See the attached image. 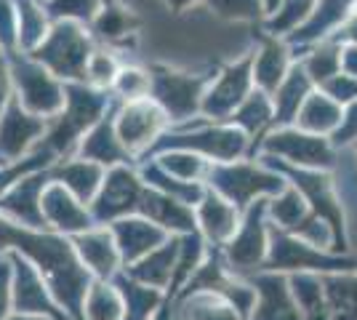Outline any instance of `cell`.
<instances>
[{
	"label": "cell",
	"mask_w": 357,
	"mask_h": 320,
	"mask_svg": "<svg viewBox=\"0 0 357 320\" xmlns=\"http://www.w3.org/2000/svg\"><path fill=\"white\" fill-rule=\"evenodd\" d=\"M264 213H267V200H253L245 208L243 224L235 229L232 241L227 243V259L235 273H253L267 259L269 232L264 227Z\"/></svg>",
	"instance_id": "9a60e30c"
},
{
	"label": "cell",
	"mask_w": 357,
	"mask_h": 320,
	"mask_svg": "<svg viewBox=\"0 0 357 320\" xmlns=\"http://www.w3.org/2000/svg\"><path fill=\"white\" fill-rule=\"evenodd\" d=\"M208 184L213 192L229 200L238 211L248 208L261 195H278L285 187L283 176L256 163H216L211 166Z\"/></svg>",
	"instance_id": "ba28073f"
},
{
	"label": "cell",
	"mask_w": 357,
	"mask_h": 320,
	"mask_svg": "<svg viewBox=\"0 0 357 320\" xmlns=\"http://www.w3.org/2000/svg\"><path fill=\"white\" fill-rule=\"evenodd\" d=\"M213 75H197V73H181L174 67L155 64L149 70V99L168 115V121L187 123L200 115L203 93L208 89Z\"/></svg>",
	"instance_id": "8992f818"
},
{
	"label": "cell",
	"mask_w": 357,
	"mask_h": 320,
	"mask_svg": "<svg viewBox=\"0 0 357 320\" xmlns=\"http://www.w3.org/2000/svg\"><path fill=\"white\" fill-rule=\"evenodd\" d=\"M14 320H30V318H14Z\"/></svg>",
	"instance_id": "11a10c76"
},
{
	"label": "cell",
	"mask_w": 357,
	"mask_h": 320,
	"mask_svg": "<svg viewBox=\"0 0 357 320\" xmlns=\"http://www.w3.org/2000/svg\"><path fill=\"white\" fill-rule=\"evenodd\" d=\"M342 73L357 77V46L355 43H342Z\"/></svg>",
	"instance_id": "816d5d0a"
},
{
	"label": "cell",
	"mask_w": 357,
	"mask_h": 320,
	"mask_svg": "<svg viewBox=\"0 0 357 320\" xmlns=\"http://www.w3.org/2000/svg\"><path fill=\"white\" fill-rule=\"evenodd\" d=\"M349 142H357V99L352 105L344 107L342 123H339V128L331 137L333 147H342V144H349Z\"/></svg>",
	"instance_id": "7dc6e473"
},
{
	"label": "cell",
	"mask_w": 357,
	"mask_h": 320,
	"mask_svg": "<svg viewBox=\"0 0 357 320\" xmlns=\"http://www.w3.org/2000/svg\"><path fill=\"white\" fill-rule=\"evenodd\" d=\"M320 91L326 93V96H331L336 105H342V107L352 105L357 99V77L339 73V75H333L331 80H326V83L320 86Z\"/></svg>",
	"instance_id": "bcb514c9"
},
{
	"label": "cell",
	"mask_w": 357,
	"mask_h": 320,
	"mask_svg": "<svg viewBox=\"0 0 357 320\" xmlns=\"http://www.w3.org/2000/svg\"><path fill=\"white\" fill-rule=\"evenodd\" d=\"M301 67L314 83V89H320L326 80L342 73V43L331 38L310 46V54L301 59Z\"/></svg>",
	"instance_id": "e575fe53"
},
{
	"label": "cell",
	"mask_w": 357,
	"mask_h": 320,
	"mask_svg": "<svg viewBox=\"0 0 357 320\" xmlns=\"http://www.w3.org/2000/svg\"><path fill=\"white\" fill-rule=\"evenodd\" d=\"M105 174L107 171L102 166H96L91 160H80V158L59 160V163L51 166V179L59 182L61 187H67L83 206L96 198L99 187L105 182Z\"/></svg>",
	"instance_id": "484cf974"
},
{
	"label": "cell",
	"mask_w": 357,
	"mask_h": 320,
	"mask_svg": "<svg viewBox=\"0 0 357 320\" xmlns=\"http://www.w3.org/2000/svg\"><path fill=\"white\" fill-rule=\"evenodd\" d=\"M48 182H51V168L35 171L30 176L19 179V182L0 198V216H6V219H11L14 224H22V227H30V229L45 227L40 198H43Z\"/></svg>",
	"instance_id": "2e32d148"
},
{
	"label": "cell",
	"mask_w": 357,
	"mask_h": 320,
	"mask_svg": "<svg viewBox=\"0 0 357 320\" xmlns=\"http://www.w3.org/2000/svg\"><path fill=\"white\" fill-rule=\"evenodd\" d=\"M264 166L275 174H280L285 179H291V187H296L298 195L307 200V206L312 213L331 229L333 235V248H344V216H342V203L333 192V184L323 171H307V168H296L280 163L275 158L264 155Z\"/></svg>",
	"instance_id": "52a82bcc"
},
{
	"label": "cell",
	"mask_w": 357,
	"mask_h": 320,
	"mask_svg": "<svg viewBox=\"0 0 357 320\" xmlns=\"http://www.w3.org/2000/svg\"><path fill=\"white\" fill-rule=\"evenodd\" d=\"M269 257H267V267L269 270H320V273H331V270H342V273H349L355 270L357 261L352 259H342V257H331L326 251L314 248L312 243H304L294 235H288L283 229H272L269 232Z\"/></svg>",
	"instance_id": "7c38bea8"
},
{
	"label": "cell",
	"mask_w": 357,
	"mask_h": 320,
	"mask_svg": "<svg viewBox=\"0 0 357 320\" xmlns=\"http://www.w3.org/2000/svg\"><path fill=\"white\" fill-rule=\"evenodd\" d=\"M118 286L123 289L126 299H128V320H144L149 312H152V307L158 305V294H155V289L139 286V283L126 280V277H120Z\"/></svg>",
	"instance_id": "ee69618b"
},
{
	"label": "cell",
	"mask_w": 357,
	"mask_h": 320,
	"mask_svg": "<svg viewBox=\"0 0 357 320\" xmlns=\"http://www.w3.org/2000/svg\"><path fill=\"white\" fill-rule=\"evenodd\" d=\"M294 294H296L298 305L307 310V318L310 320H328L326 312V294H323V283L312 277V275H298L291 280Z\"/></svg>",
	"instance_id": "ab89813d"
},
{
	"label": "cell",
	"mask_w": 357,
	"mask_h": 320,
	"mask_svg": "<svg viewBox=\"0 0 357 320\" xmlns=\"http://www.w3.org/2000/svg\"><path fill=\"white\" fill-rule=\"evenodd\" d=\"M11 93H14V89H11V64H8V54L0 48V112H3L6 102L11 99Z\"/></svg>",
	"instance_id": "681fc988"
},
{
	"label": "cell",
	"mask_w": 357,
	"mask_h": 320,
	"mask_svg": "<svg viewBox=\"0 0 357 320\" xmlns=\"http://www.w3.org/2000/svg\"><path fill=\"white\" fill-rule=\"evenodd\" d=\"M3 248H16L19 254H24V259L40 270L51 291L67 305V310L75 318L80 315V305L89 294V275L77 259L73 243H67L59 235H45L0 216V251Z\"/></svg>",
	"instance_id": "6da1fadb"
},
{
	"label": "cell",
	"mask_w": 357,
	"mask_h": 320,
	"mask_svg": "<svg viewBox=\"0 0 357 320\" xmlns=\"http://www.w3.org/2000/svg\"><path fill=\"white\" fill-rule=\"evenodd\" d=\"M40 208H43L45 227H54L64 232V235H80L89 232L93 224V216L86 211V206L75 198L67 187L59 182H48L43 198H40Z\"/></svg>",
	"instance_id": "e0dca14e"
},
{
	"label": "cell",
	"mask_w": 357,
	"mask_h": 320,
	"mask_svg": "<svg viewBox=\"0 0 357 320\" xmlns=\"http://www.w3.org/2000/svg\"><path fill=\"white\" fill-rule=\"evenodd\" d=\"M314 6H317V0H280L278 11L269 16L267 30L272 32L275 38L294 32L296 27H301V24L310 19V14L314 11Z\"/></svg>",
	"instance_id": "8d00e7d4"
},
{
	"label": "cell",
	"mask_w": 357,
	"mask_h": 320,
	"mask_svg": "<svg viewBox=\"0 0 357 320\" xmlns=\"http://www.w3.org/2000/svg\"><path fill=\"white\" fill-rule=\"evenodd\" d=\"M48 121L27 112L14 93L0 112V166L16 163L43 142Z\"/></svg>",
	"instance_id": "4fadbf2b"
},
{
	"label": "cell",
	"mask_w": 357,
	"mask_h": 320,
	"mask_svg": "<svg viewBox=\"0 0 357 320\" xmlns=\"http://www.w3.org/2000/svg\"><path fill=\"white\" fill-rule=\"evenodd\" d=\"M8 64H11V89L19 105L43 121H54L64 107V83L27 54L19 51L8 54Z\"/></svg>",
	"instance_id": "277c9868"
},
{
	"label": "cell",
	"mask_w": 357,
	"mask_h": 320,
	"mask_svg": "<svg viewBox=\"0 0 357 320\" xmlns=\"http://www.w3.org/2000/svg\"><path fill=\"white\" fill-rule=\"evenodd\" d=\"M8 291H11V261H0V318L8 307Z\"/></svg>",
	"instance_id": "f907efd6"
},
{
	"label": "cell",
	"mask_w": 357,
	"mask_h": 320,
	"mask_svg": "<svg viewBox=\"0 0 357 320\" xmlns=\"http://www.w3.org/2000/svg\"><path fill=\"white\" fill-rule=\"evenodd\" d=\"M168 115L152 99L126 102L115 109V134L128 155L149 153L168 128Z\"/></svg>",
	"instance_id": "8fae6325"
},
{
	"label": "cell",
	"mask_w": 357,
	"mask_h": 320,
	"mask_svg": "<svg viewBox=\"0 0 357 320\" xmlns=\"http://www.w3.org/2000/svg\"><path fill=\"white\" fill-rule=\"evenodd\" d=\"M11 264L16 267V305L24 312H51V315H59L48 296L43 291V280L38 277L35 267L30 261H22L19 257H11Z\"/></svg>",
	"instance_id": "1f68e13d"
},
{
	"label": "cell",
	"mask_w": 357,
	"mask_h": 320,
	"mask_svg": "<svg viewBox=\"0 0 357 320\" xmlns=\"http://www.w3.org/2000/svg\"><path fill=\"white\" fill-rule=\"evenodd\" d=\"M272 96L264 91H259V89H253L248 93V99L243 102V105L232 112V118H229V125H235L238 131H243L245 137L251 139L256 134H267L269 128H272Z\"/></svg>",
	"instance_id": "4dcf8cb0"
},
{
	"label": "cell",
	"mask_w": 357,
	"mask_h": 320,
	"mask_svg": "<svg viewBox=\"0 0 357 320\" xmlns=\"http://www.w3.org/2000/svg\"><path fill=\"white\" fill-rule=\"evenodd\" d=\"M43 11L51 22H77V24H91L105 0H43Z\"/></svg>",
	"instance_id": "74e56055"
},
{
	"label": "cell",
	"mask_w": 357,
	"mask_h": 320,
	"mask_svg": "<svg viewBox=\"0 0 357 320\" xmlns=\"http://www.w3.org/2000/svg\"><path fill=\"white\" fill-rule=\"evenodd\" d=\"M314 91V83L310 75L304 73L301 61H294L291 73L285 75V80L278 86V91L272 93V128H288L296 121L298 109L304 105V99ZM269 128V131H272Z\"/></svg>",
	"instance_id": "603a6c76"
},
{
	"label": "cell",
	"mask_w": 357,
	"mask_h": 320,
	"mask_svg": "<svg viewBox=\"0 0 357 320\" xmlns=\"http://www.w3.org/2000/svg\"><path fill=\"white\" fill-rule=\"evenodd\" d=\"M326 305L331 307L336 320H357V275L323 277Z\"/></svg>",
	"instance_id": "d590c367"
},
{
	"label": "cell",
	"mask_w": 357,
	"mask_h": 320,
	"mask_svg": "<svg viewBox=\"0 0 357 320\" xmlns=\"http://www.w3.org/2000/svg\"><path fill=\"white\" fill-rule=\"evenodd\" d=\"M192 320H235V315H232V307L213 305L208 299H200L192 310Z\"/></svg>",
	"instance_id": "c3c4849f"
},
{
	"label": "cell",
	"mask_w": 357,
	"mask_h": 320,
	"mask_svg": "<svg viewBox=\"0 0 357 320\" xmlns=\"http://www.w3.org/2000/svg\"><path fill=\"white\" fill-rule=\"evenodd\" d=\"M112 107L115 105L109 99V91L93 89L89 83H64V107L59 115L48 123L43 144L61 160L64 155L73 153L77 142L86 137Z\"/></svg>",
	"instance_id": "7a4b0ae2"
},
{
	"label": "cell",
	"mask_w": 357,
	"mask_h": 320,
	"mask_svg": "<svg viewBox=\"0 0 357 320\" xmlns=\"http://www.w3.org/2000/svg\"><path fill=\"white\" fill-rule=\"evenodd\" d=\"M206 8L227 22H261L267 16V0H206Z\"/></svg>",
	"instance_id": "f35d334b"
},
{
	"label": "cell",
	"mask_w": 357,
	"mask_h": 320,
	"mask_svg": "<svg viewBox=\"0 0 357 320\" xmlns=\"http://www.w3.org/2000/svg\"><path fill=\"white\" fill-rule=\"evenodd\" d=\"M155 166L160 168L163 174H168L171 179H176V182L200 184L203 179H208L213 163H208L200 155L187 153V150H165V153H158Z\"/></svg>",
	"instance_id": "836d02e7"
},
{
	"label": "cell",
	"mask_w": 357,
	"mask_h": 320,
	"mask_svg": "<svg viewBox=\"0 0 357 320\" xmlns=\"http://www.w3.org/2000/svg\"><path fill=\"white\" fill-rule=\"evenodd\" d=\"M75 150H77L80 160H91V163L102 168L126 166V160H131V155L123 150L118 134H115V107L77 142Z\"/></svg>",
	"instance_id": "ffe728a7"
},
{
	"label": "cell",
	"mask_w": 357,
	"mask_h": 320,
	"mask_svg": "<svg viewBox=\"0 0 357 320\" xmlns=\"http://www.w3.org/2000/svg\"><path fill=\"white\" fill-rule=\"evenodd\" d=\"M256 291H259V307L253 320H301L283 275L256 277Z\"/></svg>",
	"instance_id": "83f0119b"
},
{
	"label": "cell",
	"mask_w": 357,
	"mask_h": 320,
	"mask_svg": "<svg viewBox=\"0 0 357 320\" xmlns=\"http://www.w3.org/2000/svg\"><path fill=\"white\" fill-rule=\"evenodd\" d=\"M118 99L126 102H139V99H149V70L142 67H120L118 77L112 83V91Z\"/></svg>",
	"instance_id": "60d3db41"
},
{
	"label": "cell",
	"mask_w": 357,
	"mask_h": 320,
	"mask_svg": "<svg viewBox=\"0 0 357 320\" xmlns=\"http://www.w3.org/2000/svg\"><path fill=\"white\" fill-rule=\"evenodd\" d=\"M342 112H344L342 105H336L331 96H326L320 89H314V91L304 99V105L298 109L294 125H296L298 131L312 134V137L331 139L333 131L339 128V123H342Z\"/></svg>",
	"instance_id": "4316f807"
},
{
	"label": "cell",
	"mask_w": 357,
	"mask_h": 320,
	"mask_svg": "<svg viewBox=\"0 0 357 320\" xmlns=\"http://www.w3.org/2000/svg\"><path fill=\"white\" fill-rule=\"evenodd\" d=\"M355 144H357V142H355Z\"/></svg>",
	"instance_id": "9f6ffc18"
},
{
	"label": "cell",
	"mask_w": 357,
	"mask_h": 320,
	"mask_svg": "<svg viewBox=\"0 0 357 320\" xmlns=\"http://www.w3.org/2000/svg\"><path fill=\"white\" fill-rule=\"evenodd\" d=\"M16 16H19V54H30L43 43L51 30V19L38 0H16Z\"/></svg>",
	"instance_id": "d6a6232c"
},
{
	"label": "cell",
	"mask_w": 357,
	"mask_h": 320,
	"mask_svg": "<svg viewBox=\"0 0 357 320\" xmlns=\"http://www.w3.org/2000/svg\"><path fill=\"white\" fill-rule=\"evenodd\" d=\"M339 32H342V35H339V38H333V40H339V43L344 40V43H355L357 46V11L352 14V19H349Z\"/></svg>",
	"instance_id": "f5cc1de1"
},
{
	"label": "cell",
	"mask_w": 357,
	"mask_h": 320,
	"mask_svg": "<svg viewBox=\"0 0 357 320\" xmlns=\"http://www.w3.org/2000/svg\"><path fill=\"white\" fill-rule=\"evenodd\" d=\"M355 11H357V0H317V6H314V11L310 14V19L294 32H288L283 40L291 48L314 46L326 35L342 30L344 24L352 19Z\"/></svg>",
	"instance_id": "ac0fdd59"
},
{
	"label": "cell",
	"mask_w": 357,
	"mask_h": 320,
	"mask_svg": "<svg viewBox=\"0 0 357 320\" xmlns=\"http://www.w3.org/2000/svg\"><path fill=\"white\" fill-rule=\"evenodd\" d=\"M261 150H264L267 158H278L280 163L307 168V171H326L336 160L331 139L312 137L307 131H298L296 125L267 131Z\"/></svg>",
	"instance_id": "30bf717a"
},
{
	"label": "cell",
	"mask_w": 357,
	"mask_h": 320,
	"mask_svg": "<svg viewBox=\"0 0 357 320\" xmlns=\"http://www.w3.org/2000/svg\"><path fill=\"white\" fill-rule=\"evenodd\" d=\"M86 310H89V320H120V315H123V305H120L118 294L102 286V283L89 289Z\"/></svg>",
	"instance_id": "7bdbcfd3"
},
{
	"label": "cell",
	"mask_w": 357,
	"mask_h": 320,
	"mask_svg": "<svg viewBox=\"0 0 357 320\" xmlns=\"http://www.w3.org/2000/svg\"><path fill=\"white\" fill-rule=\"evenodd\" d=\"M291 67H294L291 46L283 38L272 35L261 43L259 54H253V86L272 96L285 80V75L291 73Z\"/></svg>",
	"instance_id": "7402d4cb"
},
{
	"label": "cell",
	"mask_w": 357,
	"mask_h": 320,
	"mask_svg": "<svg viewBox=\"0 0 357 320\" xmlns=\"http://www.w3.org/2000/svg\"><path fill=\"white\" fill-rule=\"evenodd\" d=\"M120 67L118 59L109 54V51H99V48H93V54H91L89 59V67H86V83L93 86V89H102V91H112V83H115V77H118Z\"/></svg>",
	"instance_id": "b9f144b4"
},
{
	"label": "cell",
	"mask_w": 357,
	"mask_h": 320,
	"mask_svg": "<svg viewBox=\"0 0 357 320\" xmlns=\"http://www.w3.org/2000/svg\"><path fill=\"white\" fill-rule=\"evenodd\" d=\"M19 46V16L14 0H0V48L14 54Z\"/></svg>",
	"instance_id": "f6af8a7d"
},
{
	"label": "cell",
	"mask_w": 357,
	"mask_h": 320,
	"mask_svg": "<svg viewBox=\"0 0 357 320\" xmlns=\"http://www.w3.org/2000/svg\"><path fill=\"white\" fill-rule=\"evenodd\" d=\"M91 54H93V40L86 24L64 19V22L51 24L43 43L27 56L40 61L61 83H86V67H89Z\"/></svg>",
	"instance_id": "3957f363"
},
{
	"label": "cell",
	"mask_w": 357,
	"mask_h": 320,
	"mask_svg": "<svg viewBox=\"0 0 357 320\" xmlns=\"http://www.w3.org/2000/svg\"><path fill=\"white\" fill-rule=\"evenodd\" d=\"M73 248L80 264L89 267L91 273H96L99 277H109L118 270V245H115L112 232H107V229H89V232L75 235Z\"/></svg>",
	"instance_id": "d4e9b609"
},
{
	"label": "cell",
	"mask_w": 357,
	"mask_h": 320,
	"mask_svg": "<svg viewBox=\"0 0 357 320\" xmlns=\"http://www.w3.org/2000/svg\"><path fill=\"white\" fill-rule=\"evenodd\" d=\"M178 248H181V238L165 241L160 248H155L144 259L131 264L128 273H131L134 280H142L144 286L160 289V286H165L174 277V270H176V261H178Z\"/></svg>",
	"instance_id": "f1b7e54d"
},
{
	"label": "cell",
	"mask_w": 357,
	"mask_h": 320,
	"mask_svg": "<svg viewBox=\"0 0 357 320\" xmlns=\"http://www.w3.org/2000/svg\"><path fill=\"white\" fill-rule=\"evenodd\" d=\"M163 3L174 11V14H184L187 8H192V6H197V3H206V0H163Z\"/></svg>",
	"instance_id": "db71d44e"
},
{
	"label": "cell",
	"mask_w": 357,
	"mask_h": 320,
	"mask_svg": "<svg viewBox=\"0 0 357 320\" xmlns=\"http://www.w3.org/2000/svg\"><path fill=\"white\" fill-rule=\"evenodd\" d=\"M192 131H178V134H168L155 142L152 153H165V150H187L206 160H216V163H235L240 155L248 150V142L243 131H238L229 123H206V125H184Z\"/></svg>",
	"instance_id": "5b68a950"
},
{
	"label": "cell",
	"mask_w": 357,
	"mask_h": 320,
	"mask_svg": "<svg viewBox=\"0 0 357 320\" xmlns=\"http://www.w3.org/2000/svg\"><path fill=\"white\" fill-rule=\"evenodd\" d=\"M139 213L149 219L152 224L163 227L165 232L174 229V232H184L190 235L195 232V211L190 206H184L181 200L165 195L155 187H144V195H142V203H139Z\"/></svg>",
	"instance_id": "44dd1931"
},
{
	"label": "cell",
	"mask_w": 357,
	"mask_h": 320,
	"mask_svg": "<svg viewBox=\"0 0 357 320\" xmlns=\"http://www.w3.org/2000/svg\"><path fill=\"white\" fill-rule=\"evenodd\" d=\"M253 89V54H245L243 59L227 64L219 70V75L211 77L203 93L200 115L208 123H227Z\"/></svg>",
	"instance_id": "9c48e42d"
},
{
	"label": "cell",
	"mask_w": 357,
	"mask_h": 320,
	"mask_svg": "<svg viewBox=\"0 0 357 320\" xmlns=\"http://www.w3.org/2000/svg\"><path fill=\"white\" fill-rule=\"evenodd\" d=\"M195 222L200 224V229L208 235L213 243H229L235 229L240 227L238 208L229 200H224L219 192H213L211 187L203 192V198L197 203Z\"/></svg>",
	"instance_id": "cb8c5ba5"
},
{
	"label": "cell",
	"mask_w": 357,
	"mask_h": 320,
	"mask_svg": "<svg viewBox=\"0 0 357 320\" xmlns=\"http://www.w3.org/2000/svg\"><path fill=\"white\" fill-rule=\"evenodd\" d=\"M89 27H91V32H93V38H99V40L123 43V40H128L131 35L139 32L142 22H139V16H136L131 8L107 0L105 6L99 8V14L93 16V22H91Z\"/></svg>",
	"instance_id": "f546056e"
},
{
	"label": "cell",
	"mask_w": 357,
	"mask_h": 320,
	"mask_svg": "<svg viewBox=\"0 0 357 320\" xmlns=\"http://www.w3.org/2000/svg\"><path fill=\"white\" fill-rule=\"evenodd\" d=\"M144 195V182L128 166H115L105 174V182L93 198V222H118L131 213H139V203Z\"/></svg>",
	"instance_id": "5bb4252c"
},
{
	"label": "cell",
	"mask_w": 357,
	"mask_h": 320,
	"mask_svg": "<svg viewBox=\"0 0 357 320\" xmlns=\"http://www.w3.org/2000/svg\"><path fill=\"white\" fill-rule=\"evenodd\" d=\"M112 238L118 245L120 259L126 264H136L139 259H144L147 254H152L155 248H160L165 243V232L163 227L152 224L144 216H126L112 222Z\"/></svg>",
	"instance_id": "d6986e66"
}]
</instances>
